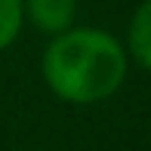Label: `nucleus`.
Returning <instances> with one entry per match:
<instances>
[{"label": "nucleus", "instance_id": "obj_1", "mask_svg": "<svg viewBox=\"0 0 151 151\" xmlns=\"http://www.w3.org/2000/svg\"><path fill=\"white\" fill-rule=\"evenodd\" d=\"M129 56L123 40L105 28L74 25L50 37L40 56V77L68 105H99L127 83Z\"/></svg>", "mask_w": 151, "mask_h": 151}, {"label": "nucleus", "instance_id": "obj_2", "mask_svg": "<svg viewBox=\"0 0 151 151\" xmlns=\"http://www.w3.org/2000/svg\"><path fill=\"white\" fill-rule=\"evenodd\" d=\"M22 3L25 22L46 37H56L77 25V0H22Z\"/></svg>", "mask_w": 151, "mask_h": 151}, {"label": "nucleus", "instance_id": "obj_3", "mask_svg": "<svg viewBox=\"0 0 151 151\" xmlns=\"http://www.w3.org/2000/svg\"><path fill=\"white\" fill-rule=\"evenodd\" d=\"M123 50L129 56V65L151 71V0H142L133 9L127 34H123Z\"/></svg>", "mask_w": 151, "mask_h": 151}, {"label": "nucleus", "instance_id": "obj_4", "mask_svg": "<svg viewBox=\"0 0 151 151\" xmlns=\"http://www.w3.org/2000/svg\"><path fill=\"white\" fill-rule=\"evenodd\" d=\"M25 28V3L22 0H0V52L9 50Z\"/></svg>", "mask_w": 151, "mask_h": 151}]
</instances>
